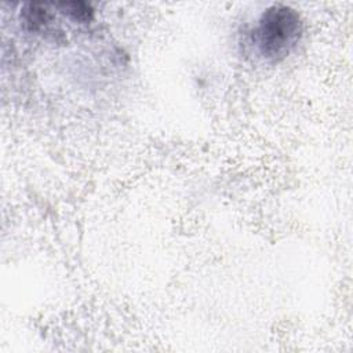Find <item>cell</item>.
<instances>
[{
	"instance_id": "obj_2",
	"label": "cell",
	"mask_w": 353,
	"mask_h": 353,
	"mask_svg": "<svg viewBox=\"0 0 353 353\" xmlns=\"http://www.w3.org/2000/svg\"><path fill=\"white\" fill-rule=\"evenodd\" d=\"M52 8L54 6L48 3H26L21 10L25 29L32 33H50L55 19Z\"/></svg>"
},
{
	"instance_id": "obj_1",
	"label": "cell",
	"mask_w": 353,
	"mask_h": 353,
	"mask_svg": "<svg viewBox=\"0 0 353 353\" xmlns=\"http://www.w3.org/2000/svg\"><path fill=\"white\" fill-rule=\"evenodd\" d=\"M302 33L303 22L298 11L285 4H273L261 15L252 40L265 61L279 63L292 52Z\"/></svg>"
},
{
	"instance_id": "obj_3",
	"label": "cell",
	"mask_w": 353,
	"mask_h": 353,
	"mask_svg": "<svg viewBox=\"0 0 353 353\" xmlns=\"http://www.w3.org/2000/svg\"><path fill=\"white\" fill-rule=\"evenodd\" d=\"M59 11L73 22L88 23L94 18V10L88 3L84 1H68L57 3Z\"/></svg>"
}]
</instances>
